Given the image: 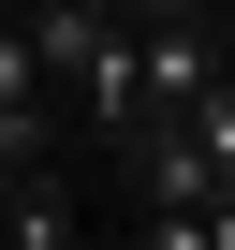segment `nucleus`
I'll return each mask as SVG.
<instances>
[{"mask_svg":"<svg viewBox=\"0 0 235 250\" xmlns=\"http://www.w3.org/2000/svg\"><path fill=\"white\" fill-rule=\"evenodd\" d=\"M88 15H118V0H88Z\"/></svg>","mask_w":235,"mask_h":250,"instance_id":"3","label":"nucleus"},{"mask_svg":"<svg viewBox=\"0 0 235 250\" xmlns=\"http://www.w3.org/2000/svg\"><path fill=\"white\" fill-rule=\"evenodd\" d=\"M59 133H74V118H59L44 59H30V15L0 0V147H15V162H59Z\"/></svg>","mask_w":235,"mask_h":250,"instance_id":"1","label":"nucleus"},{"mask_svg":"<svg viewBox=\"0 0 235 250\" xmlns=\"http://www.w3.org/2000/svg\"><path fill=\"white\" fill-rule=\"evenodd\" d=\"M191 147H206V191H235V74H206V103H191Z\"/></svg>","mask_w":235,"mask_h":250,"instance_id":"2","label":"nucleus"}]
</instances>
